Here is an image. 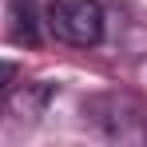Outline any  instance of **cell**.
Returning <instances> with one entry per match:
<instances>
[{
	"instance_id": "obj_3",
	"label": "cell",
	"mask_w": 147,
	"mask_h": 147,
	"mask_svg": "<svg viewBox=\"0 0 147 147\" xmlns=\"http://www.w3.org/2000/svg\"><path fill=\"white\" fill-rule=\"evenodd\" d=\"M12 80H16V64H8V60H0V92H4V88H8Z\"/></svg>"
},
{
	"instance_id": "obj_2",
	"label": "cell",
	"mask_w": 147,
	"mask_h": 147,
	"mask_svg": "<svg viewBox=\"0 0 147 147\" xmlns=\"http://www.w3.org/2000/svg\"><path fill=\"white\" fill-rule=\"evenodd\" d=\"M8 36L20 48H36L40 44V16L32 0H8Z\"/></svg>"
},
{
	"instance_id": "obj_1",
	"label": "cell",
	"mask_w": 147,
	"mask_h": 147,
	"mask_svg": "<svg viewBox=\"0 0 147 147\" xmlns=\"http://www.w3.org/2000/svg\"><path fill=\"white\" fill-rule=\"evenodd\" d=\"M48 28L56 32V40H64L72 48H92L103 36V8H99V0H52Z\"/></svg>"
}]
</instances>
